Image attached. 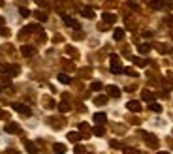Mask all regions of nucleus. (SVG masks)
I'll return each instance as SVG.
<instances>
[{
  "instance_id": "15",
  "label": "nucleus",
  "mask_w": 173,
  "mask_h": 154,
  "mask_svg": "<svg viewBox=\"0 0 173 154\" xmlns=\"http://www.w3.org/2000/svg\"><path fill=\"white\" fill-rule=\"evenodd\" d=\"M149 109L154 111V113H162V105H160V103H156V102H151L149 103Z\"/></svg>"
},
{
  "instance_id": "17",
  "label": "nucleus",
  "mask_w": 173,
  "mask_h": 154,
  "mask_svg": "<svg viewBox=\"0 0 173 154\" xmlns=\"http://www.w3.org/2000/svg\"><path fill=\"white\" fill-rule=\"evenodd\" d=\"M70 109L72 107H70V103H68V102H60L58 103V111H62V113H68Z\"/></svg>"
},
{
  "instance_id": "3",
  "label": "nucleus",
  "mask_w": 173,
  "mask_h": 154,
  "mask_svg": "<svg viewBox=\"0 0 173 154\" xmlns=\"http://www.w3.org/2000/svg\"><path fill=\"white\" fill-rule=\"evenodd\" d=\"M11 109H13V111H17V113H21V115H30V113H32L30 107H28V105H25V103H13Z\"/></svg>"
},
{
  "instance_id": "33",
  "label": "nucleus",
  "mask_w": 173,
  "mask_h": 154,
  "mask_svg": "<svg viewBox=\"0 0 173 154\" xmlns=\"http://www.w3.org/2000/svg\"><path fill=\"white\" fill-rule=\"evenodd\" d=\"M128 6L132 10H137V2H136V0H128Z\"/></svg>"
},
{
  "instance_id": "21",
  "label": "nucleus",
  "mask_w": 173,
  "mask_h": 154,
  "mask_svg": "<svg viewBox=\"0 0 173 154\" xmlns=\"http://www.w3.org/2000/svg\"><path fill=\"white\" fill-rule=\"evenodd\" d=\"M58 81L62 83V85H68V83H70L72 79H70V77H68L66 73H58Z\"/></svg>"
},
{
  "instance_id": "19",
  "label": "nucleus",
  "mask_w": 173,
  "mask_h": 154,
  "mask_svg": "<svg viewBox=\"0 0 173 154\" xmlns=\"http://www.w3.org/2000/svg\"><path fill=\"white\" fill-rule=\"evenodd\" d=\"M113 38L119 41V40H122L124 38V30L122 28H115V32H113Z\"/></svg>"
},
{
  "instance_id": "5",
  "label": "nucleus",
  "mask_w": 173,
  "mask_h": 154,
  "mask_svg": "<svg viewBox=\"0 0 173 154\" xmlns=\"http://www.w3.org/2000/svg\"><path fill=\"white\" fill-rule=\"evenodd\" d=\"M107 94L113 96V98H119V96H121V88L115 87V85H109V87H107Z\"/></svg>"
},
{
  "instance_id": "22",
  "label": "nucleus",
  "mask_w": 173,
  "mask_h": 154,
  "mask_svg": "<svg viewBox=\"0 0 173 154\" xmlns=\"http://www.w3.org/2000/svg\"><path fill=\"white\" fill-rule=\"evenodd\" d=\"M151 8H153V10H160V8H164V2H160V0H153V2H151Z\"/></svg>"
},
{
  "instance_id": "26",
  "label": "nucleus",
  "mask_w": 173,
  "mask_h": 154,
  "mask_svg": "<svg viewBox=\"0 0 173 154\" xmlns=\"http://www.w3.org/2000/svg\"><path fill=\"white\" fill-rule=\"evenodd\" d=\"M11 83H10V79L8 77H0V87H10Z\"/></svg>"
},
{
  "instance_id": "34",
  "label": "nucleus",
  "mask_w": 173,
  "mask_h": 154,
  "mask_svg": "<svg viewBox=\"0 0 173 154\" xmlns=\"http://www.w3.org/2000/svg\"><path fill=\"white\" fill-rule=\"evenodd\" d=\"M0 36H6V38H8V36H10V30H8V28H0Z\"/></svg>"
},
{
  "instance_id": "23",
  "label": "nucleus",
  "mask_w": 173,
  "mask_h": 154,
  "mask_svg": "<svg viewBox=\"0 0 173 154\" xmlns=\"http://www.w3.org/2000/svg\"><path fill=\"white\" fill-rule=\"evenodd\" d=\"M134 64H136V66L145 68V66H147V60H143V58H139V57H136V58H134Z\"/></svg>"
},
{
  "instance_id": "10",
  "label": "nucleus",
  "mask_w": 173,
  "mask_h": 154,
  "mask_svg": "<svg viewBox=\"0 0 173 154\" xmlns=\"http://www.w3.org/2000/svg\"><path fill=\"white\" fill-rule=\"evenodd\" d=\"M94 122L96 124H103V122H106L107 120V117H106V113H94Z\"/></svg>"
},
{
  "instance_id": "6",
  "label": "nucleus",
  "mask_w": 173,
  "mask_h": 154,
  "mask_svg": "<svg viewBox=\"0 0 173 154\" xmlns=\"http://www.w3.org/2000/svg\"><path fill=\"white\" fill-rule=\"evenodd\" d=\"M21 53H23L25 57H32V55L36 53V49H34L32 45H23V47H21Z\"/></svg>"
},
{
  "instance_id": "39",
  "label": "nucleus",
  "mask_w": 173,
  "mask_h": 154,
  "mask_svg": "<svg viewBox=\"0 0 173 154\" xmlns=\"http://www.w3.org/2000/svg\"><path fill=\"white\" fill-rule=\"evenodd\" d=\"M158 154H169V152H158Z\"/></svg>"
},
{
  "instance_id": "37",
  "label": "nucleus",
  "mask_w": 173,
  "mask_h": 154,
  "mask_svg": "<svg viewBox=\"0 0 173 154\" xmlns=\"http://www.w3.org/2000/svg\"><path fill=\"white\" fill-rule=\"evenodd\" d=\"M166 21H168V25H173V17H168Z\"/></svg>"
},
{
  "instance_id": "2",
  "label": "nucleus",
  "mask_w": 173,
  "mask_h": 154,
  "mask_svg": "<svg viewBox=\"0 0 173 154\" xmlns=\"http://www.w3.org/2000/svg\"><path fill=\"white\" fill-rule=\"evenodd\" d=\"M141 135H143V139H145V141H147V145H149V147H153V149H156V147H158V139H156L153 134L141 132Z\"/></svg>"
},
{
  "instance_id": "36",
  "label": "nucleus",
  "mask_w": 173,
  "mask_h": 154,
  "mask_svg": "<svg viewBox=\"0 0 173 154\" xmlns=\"http://www.w3.org/2000/svg\"><path fill=\"white\" fill-rule=\"evenodd\" d=\"M0 117H2V118H8V113H6V111H0Z\"/></svg>"
},
{
  "instance_id": "38",
  "label": "nucleus",
  "mask_w": 173,
  "mask_h": 154,
  "mask_svg": "<svg viewBox=\"0 0 173 154\" xmlns=\"http://www.w3.org/2000/svg\"><path fill=\"white\" fill-rule=\"evenodd\" d=\"M10 154H19V152H15V150H11V152H10Z\"/></svg>"
},
{
  "instance_id": "8",
  "label": "nucleus",
  "mask_w": 173,
  "mask_h": 154,
  "mask_svg": "<svg viewBox=\"0 0 173 154\" xmlns=\"http://www.w3.org/2000/svg\"><path fill=\"white\" fill-rule=\"evenodd\" d=\"M102 19H103V23H107V25H113L115 21H117V17L113 15V13H109V11H106V13H103V15H102Z\"/></svg>"
},
{
  "instance_id": "27",
  "label": "nucleus",
  "mask_w": 173,
  "mask_h": 154,
  "mask_svg": "<svg viewBox=\"0 0 173 154\" xmlns=\"http://www.w3.org/2000/svg\"><path fill=\"white\" fill-rule=\"evenodd\" d=\"M36 17H38V21H41V23H43V21H47V15L43 11H36Z\"/></svg>"
},
{
  "instance_id": "14",
  "label": "nucleus",
  "mask_w": 173,
  "mask_h": 154,
  "mask_svg": "<svg viewBox=\"0 0 173 154\" xmlns=\"http://www.w3.org/2000/svg\"><path fill=\"white\" fill-rule=\"evenodd\" d=\"M156 49H158L160 53H169V51H173V47H171V45H166V43H158Z\"/></svg>"
},
{
  "instance_id": "20",
  "label": "nucleus",
  "mask_w": 173,
  "mask_h": 154,
  "mask_svg": "<svg viewBox=\"0 0 173 154\" xmlns=\"http://www.w3.org/2000/svg\"><path fill=\"white\" fill-rule=\"evenodd\" d=\"M106 102H107V96H96V98H94V103H96V105H103Z\"/></svg>"
},
{
  "instance_id": "4",
  "label": "nucleus",
  "mask_w": 173,
  "mask_h": 154,
  "mask_svg": "<svg viewBox=\"0 0 173 154\" xmlns=\"http://www.w3.org/2000/svg\"><path fill=\"white\" fill-rule=\"evenodd\" d=\"M126 107H128V111H132V113H139V111H141V103L136 102V100H132V102L126 103Z\"/></svg>"
},
{
  "instance_id": "13",
  "label": "nucleus",
  "mask_w": 173,
  "mask_h": 154,
  "mask_svg": "<svg viewBox=\"0 0 173 154\" xmlns=\"http://www.w3.org/2000/svg\"><path fill=\"white\" fill-rule=\"evenodd\" d=\"M68 139H70L72 143H77L81 139V134H79V132H70V134H68Z\"/></svg>"
},
{
  "instance_id": "35",
  "label": "nucleus",
  "mask_w": 173,
  "mask_h": 154,
  "mask_svg": "<svg viewBox=\"0 0 173 154\" xmlns=\"http://www.w3.org/2000/svg\"><path fill=\"white\" fill-rule=\"evenodd\" d=\"M124 72H126L128 75H136V72H134V70H132V68H126V70H124Z\"/></svg>"
},
{
  "instance_id": "1",
  "label": "nucleus",
  "mask_w": 173,
  "mask_h": 154,
  "mask_svg": "<svg viewBox=\"0 0 173 154\" xmlns=\"http://www.w3.org/2000/svg\"><path fill=\"white\" fill-rule=\"evenodd\" d=\"M111 72H113V73L124 72V68H122V64H121V60H119L117 55H111Z\"/></svg>"
},
{
  "instance_id": "12",
  "label": "nucleus",
  "mask_w": 173,
  "mask_h": 154,
  "mask_svg": "<svg viewBox=\"0 0 173 154\" xmlns=\"http://www.w3.org/2000/svg\"><path fill=\"white\" fill-rule=\"evenodd\" d=\"M25 147H26V150H28L30 154H38V147L34 145V143H30V141H25Z\"/></svg>"
},
{
  "instance_id": "29",
  "label": "nucleus",
  "mask_w": 173,
  "mask_h": 154,
  "mask_svg": "<svg viewBox=\"0 0 173 154\" xmlns=\"http://www.w3.org/2000/svg\"><path fill=\"white\" fill-rule=\"evenodd\" d=\"M19 13H21V17H28L30 15V11L26 10V8H19Z\"/></svg>"
},
{
  "instance_id": "18",
  "label": "nucleus",
  "mask_w": 173,
  "mask_h": 154,
  "mask_svg": "<svg viewBox=\"0 0 173 154\" xmlns=\"http://www.w3.org/2000/svg\"><path fill=\"white\" fill-rule=\"evenodd\" d=\"M83 17L92 19V17H94V10H92V8H83Z\"/></svg>"
},
{
  "instance_id": "28",
  "label": "nucleus",
  "mask_w": 173,
  "mask_h": 154,
  "mask_svg": "<svg viewBox=\"0 0 173 154\" xmlns=\"http://www.w3.org/2000/svg\"><path fill=\"white\" fill-rule=\"evenodd\" d=\"M8 70H10V66H8V64L0 62V73H8Z\"/></svg>"
},
{
  "instance_id": "31",
  "label": "nucleus",
  "mask_w": 173,
  "mask_h": 154,
  "mask_svg": "<svg viewBox=\"0 0 173 154\" xmlns=\"http://www.w3.org/2000/svg\"><path fill=\"white\" fill-rule=\"evenodd\" d=\"M124 154H139V150L132 149V147H128V149H124Z\"/></svg>"
},
{
  "instance_id": "32",
  "label": "nucleus",
  "mask_w": 173,
  "mask_h": 154,
  "mask_svg": "<svg viewBox=\"0 0 173 154\" xmlns=\"http://www.w3.org/2000/svg\"><path fill=\"white\" fill-rule=\"evenodd\" d=\"M100 88H102V83H98V81L91 85V90H100Z\"/></svg>"
},
{
  "instance_id": "9",
  "label": "nucleus",
  "mask_w": 173,
  "mask_h": 154,
  "mask_svg": "<svg viewBox=\"0 0 173 154\" xmlns=\"http://www.w3.org/2000/svg\"><path fill=\"white\" fill-rule=\"evenodd\" d=\"M8 134H15V132H19L21 128H19V124H15V122H10V124H6V128H4Z\"/></svg>"
},
{
  "instance_id": "30",
  "label": "nucleus",
  "mask_w": 173,
  "mask_h": 154,
  "mask_svg": "<svg viewBox=\"0 0 173 154\" xmlns=\"http://www.w3.org/2000/svg\"><path fill=\"white\" fill-rule=\"evenodd\" d=\"M73 154H85V149H83L81 145H77V147L73 149Z\"/></svg>"
},
{
  "instance_id": "25",
  "label": "nucleus",
  "mask_w": 173,
  "mask_h": 154,
  "mask_svg": "<svg viewBox=\"0 0 173 154\" xmlns=\"http://www.w3.org/2000/svg\"><path fill=\"white\" fill-rule=\"evenodd\" d=\"M92 132H94V135H103V134H106V130H103L102 126H96Z\"/></svg>"
},
{
  "instance_id": "24",
  "label": "nucleus",
  "mask_w": 173,
  "mask_h": 154,
  "mask_svg": "<svg viewBox=\"0 0 173 154\" xmlns=\"http://www.w3.org/2000/svg\"><path fill=\"white\" fill-rule=\"evenodd\" d=\"M137 49H139V53H149L151 51V45L149 43H141V45H137Z\"/></svg>"
},
{
  "instance_id": "16",
  "label": "nucleus",
  "mask_w": 173,
  "mask_h": 154,
  "mask_svg": "<svg viewBox=\"0 0 173 154\" xmlns=\"http://www.w3.org/2000/svg\"><path fill=\"white\" fill-rule=\"evenodd\" d=\"M141 98H143L145 102H153L154 94H153V92H149V90H143V92H141Z\"/></svg>"
},
{
  "instance_id": "11",
  "label": "nucleus",
  "mask_w": 173,
  "mask_h": 154,
  "mask_svg": "<svg viewBox=\"0 0 173 154\" xmlns=\"http://www.w3.org/2000/svg\"><path fill=\"white\" fill-rule=\"evenodd\" d=\"M53 150H55V154H64V152H66V145L55 143V145H53Z\"/></svg>"
},
{
  "instance_id": "7",
  "label": "nucleus",
  "mask_w": 173,
  "mask_h": 154,
  "mask_svg": "<svg viewBox=\"0 0 173 154\" xmlns=\"http://www.w3.org/2000/svg\"><path fill=\"white\" fill-rule=\"evenodd\" d=\"M62 21H64L68 26H72V28H79V23H77V21H73L72 17H68V15H62Z\"/></svg>"
}]
</instances>
